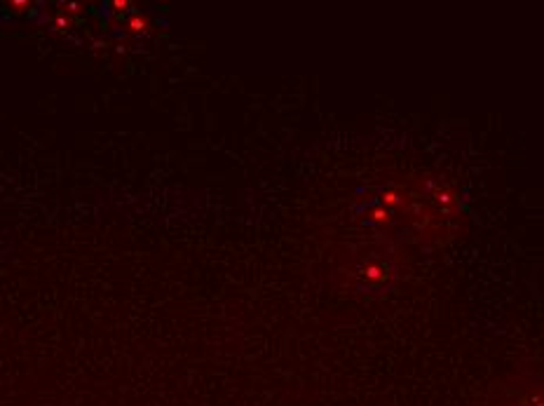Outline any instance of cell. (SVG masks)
Segmentation results:
<instances>
[{
    "instance_id": "cell-1",
    "label": "cell",
    "mask_w": 544,
    "mask_h": 406,
    "mask_svg": "<svg viewBox=\"0 0 544 406\" xmlns=\"http://www.w3.org/2000/svg\"><path fill=\"white\" fill-rule=\"evenodd\" d=\"M129 26H132L134 31H141V28H143V21H141V19H134V21H132V24H129Z\"/></svg>"
}]
</instances>
